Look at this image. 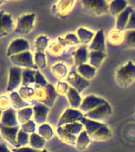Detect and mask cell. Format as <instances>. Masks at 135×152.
I'll list each match as a JSON object with an SVG mask.
<instances>
[{"label": "cell", "mask_w": 135, "mask_h": 152, "mask_svg": "<svg viewBox=\"0 0 135 152\" xmlns=\"http://www.w3.org/2000/svg\"><path fill=\"white\" fill-rule=\"evenodd\" d=\"M0 152H10V151L5 143L0 142Z\"/></svg>", "instance_id": "obj_50"}, {"label": "cell", "mask_w": 135, "mask_h": 152, "mask_svg": "<svg viewBox=\"0 0 135 152\" xmlns=\"http://www.w3.org/2000/svg\"><path fill=\"white\" fill-rule=\"evenodd\" d=\"M3 3H5V1H0V5L3 4Z\"/></svg>", "instance_id": "obj_52"}, {"label": "cell", "mask_w": 135, "mask_h": 152, "mask_svg": "<svg viewBox=\"0 0 135 152\" xmlns=\"http://www.w3.org/2000/svg\"><path fill=\"white\" fill-rule=\"evenodd\" d=\"M12 152H40L38 150L33 149L32 147H19V148H13L11 150Z\"/></svg>", "instance_id": "obj_49"}, {"label": "cell", "mask_w": 135, "mask_h": 152, "mask_svg": "<svg viewBox=\"0 0 135 152\" xmlns=\"http://www.w3.org/2000/svg\"><path fill=\"white\" fill-rule=\"evenodd\" d=\"M76 72L80 75L82 76L83 78H85L88 81L94 78V76L95 75V73H96V69L93 67L92 66H91L90 64H84L77 66Z\"/></svg>", "instance_id": "obj_27"}, {"label": "cell", "mask_w": 135, "mask_h": 152, "mask_svg": "<svg viewBox=\"0 0 135 152\" xmlns=\"http://www.w3.org/2000/svg\"><path fill=\"white\" fill-rule=\"evenodd\" d=\"M30 49L29 42L23 38H16L10 43L7 49V56L10 57L14 55L26 52Z\"/></svg>", "instance_id": "obj_12"}, {"label": "cell", "mask_w": 135, "mask_h": 152, "mask_svg": "<svg viewBox=\"0 0 135 152\" xmlns=\"http://www.w3.org/2000/svg\"><path fill=\"white\" fill-rule=\"evenodd\" d=\"M51 71L55 78L58 79H63L67 78L68 76V67L64 63L62 62H57L54 64L51 67Z\"/></svg>", "instance_id": "obj_29"}, {"label": "cell", "mask_w": 135, "mask_h": 152, "mask_svg": "<svg viewBox=\"0 0 135 152\" xmlns=\"http://www.w3.org/2000/svg\"><path fill=\"white\" fill-rule=\"evenodd\" d=\"M115 80L117 84L122 88L131 85L135 80V64L132 61H128L117 69Z\"/></svg>", "instance_id": "obj_1"}, {"label": "cell", "mask_w": 135, "mask_h": 152, "mask_svg": "<svg viewBox=\"0 0 135 152\" xmlns=\"http://www.w3.org/2000/svg\"><path fill=\"white\" fill-rule=\"evenodd\" d=\"M134 117H135V115H134Z\"/></svg>", "instance_id": "obj_55"}, {"label": "cell", "mask_w": 135, "mask_h": 152, "mask_svg": "<svg viewBox=\"0 0 135 152\" xmlns=\"http://www.w3.org/2000/svg\"><path fill=\"white\" fill-rule=\"evenodd\" d=\"M69 86L68 85V83L60 81L57 83V87H56V90L57 92L60 94H67V92L69 91Z\"/></svg>", "instance_id": "obj_47"}, {"label": "cell", "mask_w": 135, "mask_h": 152, "mask_svg": "<svg viewBox=\"0 0 135 152\" xmlns=\"http://www.w3.org/2000/svg\"><path fill=\"white\" fill-rule=\"evenodd\" d=\"M64 39L65 40V43L67 44V45L68 46H71V47L76 46V45H79L80 43L78 37H77V36H76L73 33H68V34L65 35Z\"/></svg>", "instance_id": "obj_43"}, {"label": "cell", "mask_w": 135, "mask_h": 152, "mask_svg": "<svg viewBox=\"0 0 135 152\" xmlns=\"http://www.w3.org/2000/svg\"><path fill=\"white\" fill-rule=\"evenodd\" d=\"M80 122L83 125V127L85 128V131L87 132V133L90 136L92 134H94L99 128H100L101 127L105 125L104 124L102 123V122H98V121H92V120L86 118V117H83L81 120Z\"/></svg>", "instance_id": "obj_25"}, {"label": "cell", "mask_w": 135, "mask_h": 152, "mask_svg": "<svg viewBox=\"0 0 135 152\" xmlns=\"http://www.w3.org/2000/svg\"><path fill=\"white\" fill-rule=\"evenodd\" d=\"M33 116V108L26 107L24 109H19L17 111V117L18 121L21 124L30 121L31 117Z\"/></svg>", "instance_id": "obj_36"}, {"label": "cell", "mask_w": 135, "mask_h": 152, "mask_svg": "<svg viewBox=\"0 0 135 152\" xmlns=\"http://www.w3.org/2000/svg\"><path fill=\"white\" fill-rule=\"evenodd\" d=\"M35 83L37 84V86H41V87H46L49 85L47 80L45 79V78L43 76L42 74L38 70L36 71Z\"/></svg>", "instance_id": "obj_45"}, {"label": "cell", "mask_w": 135, "mask_h": 152, "mask_svg": "<svg viewBox=\"0 0 135 152\" xmlns=\"http://www.w3.org/2000/svg\"><path fill=\"white\" fill-rule=\"evenodd\" d=\"M124 30H135V10H134L133 12L131 13L128 23L126 25V28H125Z\"/></svg>", "instance_id": "obj_48"}, {"label": "cell", "mask_w": 135, "mask_h": 152, "mask_svg": "<svg viewBox=\"0 0 135 152\" xmlns=\"http://www.w3.org/2000/svg\"><path fill=\"white\" fill-rule=\"evenodd\" d=\"M36 70L33 69H22L21 73V85L22 86H29L30 84L35 83Z\"/></svg>", "instance_id": "obj_34"}, {"label": "cell", "mask_w": 135, "mask_h": 152, "mask_svg": "<svg viewBox=\"0 0 135 152\" xmlns=\"http://www.w3.org/2000/svg\"><path fill=\"white\" fill-rule=\"evenodd\" d=\"M21 73L22 69L20 67L14 66L10 67L7 86V92H13L15 89L19 87L21 83Z\"/></svg>", "instance_id": "obj_9"}, {"label": "cell", "mask_w": 135, "mask_h": 152, "mask_svg": "<svg viewBox=\"0 0 135 152\" xmlns=\"http://www.w3.org/2000/svg\"><path fill=\"white\" fill-rule=\"evenodd\" d=\"M124 44L129 48H135V30L124 32Z\"/></svg>", "instance_id": "obj_41"}, {"label": "cell", "mask_w": 135, "mask_h": 152, "mask_svg": "<svg viewBox=\"0 0 135 152\" xmlns=\"http://www.w3.org/2000/svg\"><path fill=\"white\" fill-rule=\"evenodd\" d=\"M83 9L94 16H101L109 12V2L105 0H83Z\"/></svg>", "instance_id": "obj_3"}, {"label": "cell", "mask_w": 135, "mask_h": 152, "mask_svg": "<svg viewBox=\"0 0 135 152\" xmlns=\"http://www.w3.org/2000/svg\"><path fill=\"white\" fill-rule=\"evenodd\" d=\"M19 127H14V128H10L6 127L0 124V133L2 137L6 140L10 144L14 146L16 148H18V144L17 142V135L19 132Z\"/></svg>", "instance_id": "obj_13"}, {"label": "cell", "mask_w": 135, "mask_h": 152, "mask_svg": "<svg viewBox=\"0 0 135 152\" xmlns=\"http://www.w3.org/2000/svg\"><path fill=\"white\" fill-rule=\"evenodd\" d=\"M111 131L106 124L99 128L94 134L91 135L90 137L91 140L95 141H104V140H109L111 137Z\"/></svg>", "instance_id": "obj_28"}, {"label": "cell", "mask_w": 135, "mask_h": 152, "mask_svg": "<svg viewBox=\"0 0 135 152\" xmlns=\"http://www.w3.org/2000/svg\"><path fill=\"white\" fill-rule=\"evenodd\" d=\"M19 95L26 102H28L30 104H35V89H33L31 86H21L19 88L18 90Z\"/></svg>", "instance_id": "obj_22"}, {"label": "cell", "mask_w": 135, "mask_h": 152, "mask_svg": "<svg viewBox=\"0 0 135 152\" xmlns=\"http://www.w3.org/2000/svg\"><path fill=\"white\" fill-rule=\"evenodd\" d=\"M10 99L6 95H1L0 96V111L4 112L10 109Z\"/></svg>", "instance_id": "obj_46"}, {"label": "cell", "mask_w": 135, "mask_h": 152, "mask_svg": "<svg viewBox=\"0 0 135 152\" xmlns=\"http://www.w3.org/2000/svg\"><path fill=\"white\" fill-rule=\"evenodd\" d=\"M9 58L10 61L14 64V66H18L20 68L24 67V69H33L36 71L38 70V67L34 64L33 55L30 51L14 55Z\"/></svg>", "instance_id": "obj_5"}, {"label": "cell", "mask_w": 135, "mask_h": 152, "mask_svg": "<svg viewBox=\"0 0 135 152\" xmlns=\"http://www.w3.org/2000/svg\"><path fill=\"white\" fill-rule=\"evenodd\" d=\"M36 15L33 13L25 14L17 19V24L14 28L15 33L21 35H27L33 29Z\"/></svg>", "instance_id": "obj_4"}, {"label": "cell", "mask_w": 135, "mask_h": 152, "mask_svg": "<svg viewBox=\"0 0 135 152\" xmlns=\"http://www.w3.org/2000/svg\"><path fill=\"white\" fill-rule=\"evenodd\" d=\"M33 60L38 69H44L46 66V57L44 52H36L33 56Z\"/></svg>", "instance_id": "obj_40"}, {"label": "cell", "mask_w": 135, "mask_h": 152, "mask_svg": "<svg viewBox=\"0 0 135 152\" xmlns=\"http://www.w3.org/2000/svg\"><path fill=\"white\" fill-rule=\"evenodd\" d=\"M2 111H0V120H1V116H2Z\"/></svg>", "instance_id": "obj_53"}, {"label": "cell", "mask_w": 135, "mask_h": 152, "mask_svg": "<svg viewBox=\"0 0 135 152\" xmlns=\"http://www.w3.org/2000/svg\"><path fill=\"white\" fill-rule=\"evenodd\" d=\"M30 135L28 133L25 132L23 130L20 129L17 135V142L19 147H23L24 146L30 143Z\"/></svg>", "instance_id": "obj_42"}, {"label": "cell", "mask_w": 135, "mask_h": 152, "mask_svg": "<svg viewBox=\"0 0 135 152\" xmlns=\"http://www.w3.org/2000/svg\"><path fill=\"white\" fill-rule=\"evenodd\" d=\"M128 7V2L125 0H114L109 2V12L113 16H118Z\"/></svg>", "instance_id": "obj_26"}, {"label": "cell", "mask_w": 135, "mask_h": 152, "mask_svg": "<svg viewBox=\"0 0 135 152\" xmlns=\"http://www.w3.org/2000/svg\"><path fill=\"white\" fill-rule=\"evenodd\" d=\"M75 1L68 0V1H60L57 2L52 7V11L53 14H57L60 17H65L69 14L73 8Z\"/></svg>", "instance_id": "obj_17"}, {"label": "cell", "mask_w": 135, "mask_h": 152, "mask_svg": "<svg viewBox=\"0 0 135 152\" xmlns=\"http://www.w3.org/2000/svg\"><path fill=\"white\" fill-rule=\"evenodd\" d=\"M57 96L58 93L51 84H49L46 87L36 86L35 100L37 103H42L46 106L52 107Z\"/></svg>", "instance_id": "obj_2"}, {"label": "cell", "mask_w": 135, "mask_h": 152, "mask_svg": "<svg viewBox=\"0 0 135 152\" xmlns=\"http://www.w3.org/2000/svg\"><path fill=\"white\" fill-rule=\"evenodd\" d=\"M111 114V107L109 104V103L107 102L106 104L100 105L96 109H93L91 111L85 113L84 114V117L92 120V121L101 122V121L107 120Z\"/></svg>", "instance_id": "obj_6"}, {"label": "cell", "mask_w": 135, "mask_h": 152, "mask_svg": "<svg viewBox=\"0 0 135 152\" xmlns=\"http://www.w3.org/2000/svg\"><path fill=\"white\" fill-rule=\"evenodd\" d=\"M88 50L95 52H106V42L103 29H100L96 33L92 41L88 46Z\"/></svg>", "instance_id": "obj_15"}, {"label": "cell", "mask_w": 135, "mask_h": 152, "mask_svg": "<svg viewBox=\"0 0 135 152\" xmlns=\"http://www.w3.org/2000/svg\"><path fill=\"white\" fill-rule=\"evenodd\" d=\"M10 103H11L12 108L14 109V110H19V109H24V108H26V107H29L31 104L28 103V102H26L21 97V96L19 95L18 92H16V91H13V92H10Z\"/></svg>", "instance_id": "obj_23"}, {"label": "cell", "mask_w": 135, "mask_h": 152, "mask_svg": "<svg viewBox=\"0 0 135 152\" xmlns=\"http://www.w3.org/2000/svg\"><path fill=\"white\" fill-rule=\"evenodd\" d=\"M49 39L47 36H38L34 40V47H35L36 52H44V51L49 46Z\"/></svg>", "instance_id": "obj_37"}, {"label": "cell", "mask_w": 135, "mask_h": 152, "mask_svg": "<svg viewBox=\"0 0 135 152\" xmlns=\"http://www.w3.org/2000/svg\"><path fill=\"white\" fill-rule=\"evenodd\" d=\"M89 59V52L88 47L84 45L79 47L74 53V62L78 66L81 64H86Z\"/></svg>", "instance_id": "obj_21"}, {"label": "cell", "mask_w": 135, "mask_h": 152, "mask_svg": "<svg viewBox=\"0 0 135 152\" xmlns=\"http://www.w3.org/2000/svg\"><path fill=\"white\" fill-rule=\"evenodd\" d=\"M134 9L132 7H127L126 10H124L121 14H119L117 16L116 25H115V28L119 29L120 31H122L125 29L126 25L128 23L129 19L131 17V13L133 12Z\"/></svg>", "instance_id": "obj_19"}, {"label": "cell", "mask_w": 135, "mask_h": 152, "mask_svg": "<svg viewBox=\"0 0 135 152\" xmlns=\"http://www.w3.org/2000/svg\"><path fill=\"white\" fill-rule=\"evenodd\" d=\"M107 40L111 45H119L124 41V33L117 28H114L109 32Z\"/></svg>", "instance_id": "obj_32"}, {"label": "cell", "mask_w": 135, "mask_h": 152, "mask_svg": "<svg viewBox=\"0 0 135 152\" xmlns=\"http://www.w3.org/2000/svg\"><path fill=\"white\" fill-rule=\"evenodd\" d=\"M66 96L72 109H77L80 107L83 99H82V97L80 95V93L77 90L70 86L69 89V91L67 92Z\"/></svg>", "instance_id": "obj_20"}, {"label": "cell", "mask_w": 135, "mask_h": 152, "mask_svg": "<svg viewBox=\"0 0 135 152\" xmlns=\"http://www.w3.org/2000/svg\"><path fill=\"white\" fill-rule=\"evenodd\" d=\"M68 46L63 37H57L49 46L48 52L52 56H59L64 53L65 48Z\"/></svg>", "instance_id": "obj_18"}, {"label": "cell", "mask_w": 135, "mask_h": 152, "mask_svg": "<svg viewBox=\"0 0 135 152\" xmlns=\"http://www.w3.org/2000/svg\"><path fill=\"white\" fill-rule=\"evenodd\" d=\"M14 24L12 15L3 10L0 11V38L6 37L14 29Z\"/></svg>", "instance_id": "obj_10"}, {"label": "cell", "mask_w": 135, "mask_h": 152, "mask_svg": "<svg viewBox=\"0 0 135 152\" xmlns=\"http://www.w3.org/2000/svg\"><path fill=\"white\" fill-rule=\"evenodd\" d=\"M2 138V135H1V133H0V139Z\"/></svg>", "instance_id": "obj_54"}, {"label": "cell", "mask_w": 135, "mask_h": 152, "mask_svg": "<svg viewBox=\"0 0 135 152\" xmlns=\"http://www.w3.org/2000/svg\"><path fill=\"white\" fill-rule=\"evenodd\" d=\"M21 129L28 134L34 133L36 130V123L33 121H29L21 125Z\"/></svg>", "instance_id": "obj_44"}, {"label": "cell", "mask_w": 135, "mask_h": 152, "mask_svg": "<svg viewBox=\"0 0 135 152\" xmlns=\"http://www.w3.org/2000/svg\"><path fill=\"white\" fill-rule=\"evenodd\" d=\"M107 103V102L102 97H97L95 95L91 94L84 97L83 102L81 103V105L80 107V110L82 113H87L88 112L91 111L93 109H96L100 105Z\"/></svg>", "instance_id": "obj_8"}, {"label": "cell", "mask_w": 135, "mask_h": 152, "mask_svg": "<svg viewBox=\"0 0 135 152\" xmlns=\"http://www.w3.org/2000/svg\"><path fill=\"white\" fill-rule=\"evenodd\" d=\"M46 140L43 137H41L40 135H38L37 133H32L30 136V147L36 150L42 149L44 146L45 145Z\"/></svg>", "instance_id": "obj_35"}, {"label": "cell", "mask_w": 135, "mask_h": 152, "mask_svg": "<svg viewBox=\"0 0 135 152\" xmlns=\"http://www.w3.org/2000/svg\"><path fill=\"white\" fill-rule=\"evenodd\" d=\"M76 33H77V37H78L80 42L83 44L84 46L87 45H90L95 35L92 31L88 30L83 27H80L77 28Z\"/></svg>", "instance_id": "obj_24"}, {"label": "cell", "mask_w": 135, "mask_h": 152, "mask_svg": "<svg viewBox=\"0 0 135 152\" xmlns=\"http://www.w3.org/2000/svg\"><path fill=\"white\" fill-rule=\"evenodd\" d=\"M106 58V53L102 52H95V51H90L89 52V64L95 69L99 68L102 64L103 61Z\"/></svg>", "instance_id": "obj_30"}, {"label": "cell", "mask_w": 135, "mask_h": 152, "mask_svg": "<svg viewBox=\"0 0 135 152\" xmlns=\"http://www.w3.org/2000/svg\"><path fill=\"white\" fill-rule=\"evenodd\" d=\"M38 135H40L41 137H43L45 140H51L53 135H54V132L52 130V127L48 124H43L39 126L38 129Z\"/></svg>", "instance_id": "obj_38"}, {"label": "cell", "mask_w": 135, "mask_h": 152, "mask_svg": "<svg viewBox=\"0 0 135 152\" xmlns=\"http://www.w3.org/2000/svg\"><path fill=\"white\" fill-rule=\"evenodd\" d=\"M67 82L70 84L71 87L74 88L79 93L82 92L85 90L86 88L88 87L90 85L89 81L85 78H83L76 71H71L69 72L67 76Z\"/></svg>", "instance_id": "obj_11"}, {"label": "cell", "mask_w": 135, "mask_h": 152, "mask_svg": "<svg viewBox=\"0 0 135 152\" xmlns=\"http://www.w3.org/2000/svg\"><path fill=\"white\" fill-rule=\"evenodd\" d=\"M40 152H49L46 149H43L41 150V151H40Z\"/></svg>", "instance_id": "obj_51"}, {"label": "cell", "mask_w": 135, "mask_h": 152, "mask_svg": "<svg viewBox=\"0 0 135 152\" xmlns=\"http://www.w3.org/2000/svg\"><path fill=\"white\" fill-rule=\"evenodd\" d=\"M0 124L6 127L14 128L18 126V121L17 117V112L13 108H10L6 111L2 112Z\"/></svg>", "instance_id": "obj_16"}, {"label": "cell", "mask_w": 135, "mask_h": 152, "mask_svg": "<svg viewBox=\"0 0 135 152\" xmlns=\"http://www.w3.org/2000/svg\"><path fill=\"white\" fill-rule=\"evenodd\" d=\"M33 110L34 122L39 124H45L49 112V107L46 106L42 103H36L33 104Z\"/></svg>", "instance_id": "obj_14"}, {"label": "cell", "mask_w": 135, "mask_h": 152, "mask_svg": "<svg viewBox=\"0 0 135 152\" xmlns=\"http://www.w3.org/2000/svg\"><path fill=\"white\" fill-rule=\"evenodd\" d=\"M57 133L62 142L69 145H76L77 136L68 132L62 127H57Z\"/></svg>", "instance_id": "obj_31"}, {"label": "cell", "mask_w": 135, "mask_h": 152, "mask_svg": "<svg viewBox=\"0 0 135 152\" xmlns=\"http://www.w3.org/2000/svg\"><path fill=\"white\" fill-rule=\"evenodd\" d=\"M62 128L65 131H67L68 132L77 136V135H79L80 132H83V125L81 124V122H75V123L65 124V125L62 126Z\"/></svg>", "instance_id": "obj_39"}, {"label": "cell", "mask_w": 135, "mask_h": 152, "mask_svg": "<svg viewBox=\"0 0 135 152\" xmlns=\"http://www.w3.org/2000/svg\"><path fill=\"white\" fill-rule=\"evenodd\" d=\"M83 117H84V114L80 110L69 108L63 113L61 116L60 117L57 123V127H62L65 124L75 123V122H80Z\"/></svg>", "instance_id": "obj_7"}, {"label": "cell", "mask_w": 135, "mask_h": 152, "mask_svg": "<svg viewBox=\"0 0 135 152\" xmlns=\"http://www.w3.org/2000/svg\"><path fill=\"white\" fill-rule=\"evenodd\" d=\"M91 142L90 135H88L85 130L83 131L80 134L77 136V140L76 142V147L79 151H84L88 147V146Z\"/></svg>", "instance_id": "obj_33"}]
</instances>
